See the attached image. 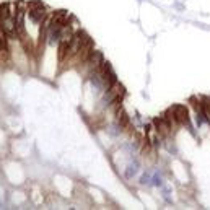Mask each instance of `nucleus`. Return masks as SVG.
Returning <instances> with one entry per match:
<instances>
[{
	"label": "nucleus",
	"instance_id": "2",
	"mask_svg": "<svg viewBox=\"0 0 210 210\" xmlns=\"http://www.w3.org/2000/svg\"><path fill=\"white\" fill-rule=\"evenodd\" d=\"M0 17L2 20L7 17H12V8H10V2H3V3H0Z\"/></svg>",
	"mask_w": 210,
	"mask_h": 210
},
{
	"label": "nucleus",
	"instance_id": "1",
	"mask_svg": "<svg viewBox=\"0 0 210 210\" xmlns=\"http://www.w3.org/2000/svg\"><path fill=\"white\" fill-rule=\"evenodd\" d=\"M52 12L54 10H49L47 7H42V8H37V10H29V12H26V13H28L29 20L33 21L34 25H42V21L49 17Z\"/></svg>",
	"mask_w": 210,
	"mask_h": 210
},
{
	"label": "nucleus",
	"instance_id": "3",
	"mask_svg": "<svg viewBox=\"0 0 210 210\" xmlns=\"http://www.w3.org/2000/svg\"><path fill=\"white\" fill-rule=\"evenodd\" d=\"M46 7V3L42 0H28V12L29 10H37V8H42Z\"/></svg>",
	"mask_w": 210,
	"mask_h": 210
}]
</instances>
